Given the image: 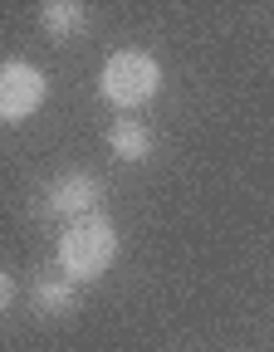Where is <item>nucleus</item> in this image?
I'll list each match as a JSON object with an SVG mask.
<instances>
[{"instance_id":"obj_8","label":"nucleus","mask_w":274,"mask_h":352,"mask_svg":"<svg viewBox=\"0 0 274 352\" xmlns=\"http://www.w3.org/2000/svg\"><path fill=\"white\" fill-rule=\"evenodd\" d=\"M20 294H15V274H0V308H10Z\"/></svg>"},{"instance_id":"obj_6","label":"nucleus","mask_w":274,"mask_h":352,"mask_svg":"<svg viewBox=\"0 0 274 352\" xmlns=\"http://www.w3.org/2000/svg\"><path fill=\"white\" fill-rule=\"evenodd\" d=\"M30 303H34L39 318H64L78 308V284L74 279H39L30 289Z\"/></svg>"},{"instance_id":"obj_2","label":"nucleus","mask_w":274,"mask_h":352,"mask_svg":"<svg viewBox=\"0 0 274 352\" xmlns=\"http://www.w3.org/2000/svg\"><path fill=\"white\" fill-rule=\"evenodd\" d=\"M98 88H103V98L113 108H143L147 98H157V88H162V64L147 50H118V54L103 59Z\"/></svg>"},{"instance_id":"obj_5","label":"nucleus","mask_w":274,"mask_h":352,"mask_svg":"<svg viewBox=\"0 0 274 352\" xmlns=\"http://www.w3.org/2000/svg\"><path fill=\"white\" fill-rule=\"evenodd\" d=\"M108 147L118 162H147L152 157V127L137 122V118H118L108 127Z\"/></svg>"},{"instance_id":"obj_1","label":"nucleus","mask_w":274,"mask_h":352,"mask_svg":"<svg viewBox=\"0 0 274 352\" xmlns=\"http://www.w3.org/2000/svg\"><path fill=\"white\" fill-rule=\"evenodd\" d=\"M113 259H118V230H113V220H103V215L74 220V226L59 235V270L74 284H88V279L108 274Z\"/></svg>"},{"instance_id":"obj_3","label":"nucleus","mask_w":274,"mask_h":352,"mask_svg":"<svg viewBox=\"0 0 274 352\" xmlns=\"http://www.w3.org/2000/svg\"><path fill=\"white\" fill-rule=\"evenodd\" d=\"M44 98H50V78H44L30 59H10L0 69V118L6 122H30Z\"/></svg>"},{"instance_id":"obj_4","label":"nucleus","mask_w":274,"mask_h":352,"mask_svg":"<svg viewBox=\"0 0 274 352\" xmlns=\"http://www.w3.org/2000/svg\"><path fill=\"white\" fill-rule=\"evenodd\" d=\"M103 201V186L94 171H64L54 176V186L44 191V206H50V215H74V220H88L98 210Z\"/></svg>"},{"instance_id":"obj_7","label":"nucleus","mask_w":274,"mask_h":352,"mask_svg":"<svg viewBox=\"0 0 274 352\" xmlns=\"http://www.w3.org/2000/svg\"><path fill=\"white\" fill-rule=\"evenodd\" d=\"M39 25L54 39H78V34H88V10L74 6V0H50V6L39 10Z\"/></svg>"}]
</instances>
